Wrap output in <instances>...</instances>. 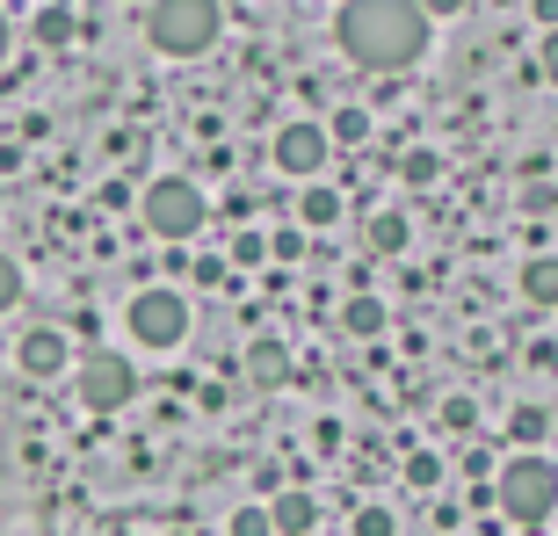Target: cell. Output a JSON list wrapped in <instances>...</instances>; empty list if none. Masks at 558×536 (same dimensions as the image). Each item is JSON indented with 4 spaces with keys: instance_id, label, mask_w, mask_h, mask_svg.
Returning a JSON list of instances; mask_svg holds the SVG:
<instances>
[{
    "instance_id": "cell-1",
    "label": "cell",
    "mask_w": 558,
    "mask_h": 536,
    "mask_svg": "<svg viewBox=\"0 0 558 536\" xmlns=\"http://www.w3.org/2000/svg\"><path fill=\"white\" fill-rule=\"evenodd\" d=\"M333 44L363 73H407L428 51V15H421V0H341Z\"/></svg>"
},
{
    "instance_id": "cell-2",
    "label": "cell",
    "mask_w": 558,
    "mask_h": 536,
    "mask_svg": "<svg viewBox=\"0 0 558 536\" xmlns=\"http://www.w3.org/2000/svg\"><path fill=\"white\" fill-rule=\"evenodd\" d=\"M494 500H500V515L522 522V529L551 522V508H558V464L544 450L508 456V464H500V478H494Z\"/></svg>"
},
{
    "instance_id": "cell-3",
    "label": "cell",
    "mask_w": 558,
    "mask_h": 536,
    "mask_svg": "<svg viewBox=\"0 0 558 536\" xmlns=\"http://www.w3.org/2000/svg\"><path fill=\"white\" fill-rule=\"evenodd\" d=\"M218 29H226V8H218V0H153V15H145V37L160 44L167 59L210 51Z\"/></svg>"
},
{
    "instance_id": "cell-4",
    "label": "cell",
    "mask_w": 558,
    "mask_h": 536,
    "mask_svg": "<svg viewBox=\"0 0 558 536\" xmlns=\"http://www.w3.org/2000/svg\"><path fill=\"white\" fill-rule=\"evenodd\" d=\"M138 218L153 240H167V247H182L189 232L204 226V196H196V182H182V174H160V182L138 196Z\"/></svg>"
},
{
    "instance_id": "cell-5",
    "label": "cell",
    "mask_w": 558,
    "mask_h": 536,
    "mask_svg": "<svg viewBox=\"0 0 558 536\" xmlns=\"http://www.w3.org/2000/svg\"><path fill=\"white\" fill-rule=\"evenodd\" d=\"M124 319H131V341H138V349H182V341H189V297H182V290H167V283L138 290Z\"/></svg>"
},
{
    "instance_id": "cell-6",
    "label": "cell",
    "mask_w": 558,
    "mask_h": 536,
    "mask_svg": "<svg viewBox=\"0 0 558 536\" xmlns=\"http://www.w3.org/2000/svg\"><path fill=\"white\" fill-rule=\"evenodd\" d=\"M131 392H138V370H131L117 349H95V355L81 363V406H87V413L131 406Z\"/></svg>"
},
{
    "instance_id": "cell-7",
    "label": "cell",
    "mask_w": 558,
    "mask_h": 536,
    "mask_svg": "<svg viewBox=\"0 0 558 536\" xmlns=\"http://www.w3.org/2000/svg\"><path fill=\"white\" fill-rule=\"evenodd\" d=\"M327 124H283L276 131V167H283V174H319V167H327Z\"/></svg>"
},
{
    "instance_id": "cell-8",
    "label": "cell",
    "mask_w": 558,
    "mask_h": 536,
    "mask_svg": "<svg viewBox=\"0 0 558 536\" xmlns=\"http://www.w3.org/2000/svg\"><path fill=\"white\" fill-rule=\"evenodd\" d=\"M15 363H22V377H59L65 363H73V341H65L59 327H29L15 341Z\"/></svg>"
},
{
    "instance_id": "cell-9",
    "label": "cell",
    "mask_w": 558,
    "mask_h": 536,
    "mask_svg": "<svg viewBox=\"0 0 558 536\" xmlns=\"http://www.w3.org/2000/svg\"><path fill=\"white\" fill-rule=\"evenodd\" d=\"M269 522H276V536H312V522H319V500H312L305 486H283V494L269 500Z\"/></svg>"
},
{
    "instance_id": "cell-10",
    "label": "cell",
    "mask_w": 558,
    "mask_h": 536,
    "mask_svg": "<svg viewBox=\"0 0 558 536\" xmlns=\"http://www.w3.org/2000/svg\"><path fill=\"white\" fill-rule=\"evenodd\" d=\"M247 377L262 385V392H276V385L290 377V349H283V341H254V349H247Z\"/></svg>"
},
{
    "instance_id": "cell-11",
    "label": "cell",
    "mask_w": 558,
    "mask_h": 536,
    "mask_svg": "<svg viewBox=\"0 0 558 536\" xmlns=\"http://www.w3.org/2000/svg\"><path fill=\"white\" fill-rule=\"evenodd\" d=\"M515 290L530 297V305H558V254H537V261H522Z\"/></svg>"
},
{
    "instance_id": "cell-12",
    "label": "cell",
    "mask_w": 558,
    "mask_h": 536,
    "mask_svg": "<svg viewBox=\"0 0 558 536\" xmlns=\"http://www.w3.org/2000/svg\"><path fill=\"white\" fill-rule=\"evenodd\" d=\"M341 333H355V341H371V333H385V297H371V290H355L349 305H341Z\"/></svg>"
},
{
    "instance_id": "cell-13",
    "label": "cell",
    "mask_w": 558,
    "mask_h": 536,
    "mask_svg": "<svg viewBox=\"0 0 558 536\" xmlns=\"http://www.w3.org/2000/svg\"><path fill=\"white\" fill-rule=\"evenodd\" d=\"M298 218H305L312 232H327V226H341V188H327V182H312L305 196H298Z\"/></svg>"
},
{
    "instance_id": "cell-14",
    "label": "cell",
    "mask_w": 558,
    "mask_h": 536,
    "mask_svg": "<svg viewBox=\"0 0 558 536\" xmlns=\"http://www.w3.org/2000/svg\"><path fill=\"white\" fill-rule=\"evenodd\" d=\"M29 37H37L44 51L73 44V8H65V0H44V8H37V22H29Z\"/></svg>"
},
{
    "instance_id": "cell-15",
    "label": "cell",
    "mask_w": 558,
    "mask_h": 536,
    "mask_svg": "<svg viewBox=\"0 0 558 536\" xmlns=\"http://www.w3.org/2000/svg\"><path fill=\"white\" fill-rule=\"evenodd\" d=\"M407 240H414V226H407L399 210H385V218H371V254H407Z\"/></svg>"
},
{
    "instance_id": "cell-16",
    "label": "cell",
    "mask_w": 558,
    "mask_h": 536,
    "mask_svg": "<svg viewBox=\"0 0 558 536\" xmlns=\"http://www.w3.org/2000/svg\"><path fill=\"white\" fill-rule=\"evenodd\" d=\"M363 138H371V109H333L327 145H363Z\"/></svg>"
},
{
    "instance_id": "cell-17",
    "label": "cell",
    "mask_w": 558,
    "mask_h": 536,
    "mask_svg": "<svg viewBox=\"0 0 558 536\" xmlns=\"http://www.w3.org/2000/svg\"><path fill=\"white\" fill-rule=\"evenodd\" d=\"M544 428H551V413H544V406H515V413H508V435H515L522 450H537Z\"/></svg>"
},
{
    "instance_id": "cell-18",
    "label": "cell",
    "mask_w": 558,
    "mask_h": 536,
    "mask_svg": "<svg viewBox=\"0 0 558 536\" xmlns=\"http://www.w3.org/2000/svg\"><path fill=\"white\" fill-rule=\"evenodd\" d=\"M349 536H399V515H392V508H377V500H371V508H355Z\"/></svg>"
},
{
    "instance_id": "cell-19",
    "label": "cell",
    "mask_w": 558,
    "mask_h": 536,
    "mask_svg": "<svg viewBox=\"0 0 558 536\" xmlns=\"http://www.w3.org/2000/svg\"><path fill=\"white\" fill-rule=\"evenodd\" d=\"M435 174H442V160H435L428 145H414V153H407V160H399V182H414V188H428Z\"/></svg>"
},
{
    "instance_id": "cell-20",
    "label": "cell",
    "mask_w": 558,
    "mask_h": 536,
    "mask_svg": "<svg viewBox=\"0 0 558 536\" xmlns=\"http://www.w3.org/2000/svg\"><path fill=\"white\" fill-rule=\"evenodd\" d=\"M407 486L435 494V486H442V456H435V450H414V456H407Z\"/></svg>"
},
{
    "instance_id": "cell-21",
    "label": "cell",
    "mask_w": 558,
    "mask_h": 536,
    "mask_svg": "<svg viewBox=\"0 0 558 536\" xmlns=\"http://www.w3.org/2000/svg\"><path fill=\"white\" fill-rule=\"evenodd\" d=\"M226 536H276V522H269V508H232V522H226Z\"/></svg>"
},
{
    "instance_id": "cell-22",
    "label": "cell",
    "mask_w": 558,
    "mask_h": 536,
    "mask_svg": "<svg viewBox=\"0 0 558 536\" xmlns=\"http://www.w3.org/2000/svg\"><path fill=\"white\" fill-rule=\"evenodd\" d=\"M22 305V268H15V254H0V312H15Z\"/></svg>"
},
{
    "instance_id": "cell-23",
    "label": "cell",
    "mask_w": 558,
    "mask_h": 536,
    "mask_svg": "<svg viewBox=\"0 0 558 536\" xmlns=\"http://www.w3.org/2000/svg\"><path fill=\"white\" fill-rule=\"evenodd\" d=\"M232 261H269V232H232Z\"/></svg>"
},
{
    "instance_id": "cell-24",
    "label": "cell",
    "mask_w": 558,
    "mask_h": 536,
    "mask_svg": "<svg viewBox=\"0 0 558 536\" xmlns=\"http://www.w3.org/2000/svg\"><path fill=\"white\" fill-rule=\"evenodd\" d=\"M537 81L558 87V29H544V37H537Z\"/></svg>"
},
{
    "instance_id": "cell-25",
    "label": "cell",
    "mask_w": 558,
    "mask_h": 536,
    "mask_svg": "<svg viewBox=\"0 0 558 536\" xmlns=\"http://www.w3.org/2000/svg\"><path fill=\"white\" fill-rule=\"evenodd\" d=\"M269 254L276 261H305V232H269Z\"/></svg>"
},
{
    "instance_id": "cell-26",
    "label": "cell",
    "mask_w": 558,
    "mask_h": 536,
    "mask_svg": "<svg viewBox=\"0 0 558 536\" xmlns=\"http://www.w3.org/2000/svg\"><path fill=\"white\" fill-rule=\"evenodd\" d=\"M478 413H472V399H450V406H442V428H472Z\"/></svg>"
},
{
    "instance_id": "cell-27",
    "label": "cell",
    "mask_w": 558,
    "mask_h": 536,
    "mask_svg": "<svg viewBox=\"0 0 558 536\" xmlns=\"http://www.w3.org/2000/svg\"><path fill=\"white\" fill-rule=\"evenodd\" d=\"M530 15H537L544 29H558V0H530Z\"/></svg>"
},
{
    "instance_id": "cell-28",
    "label": "cell",
    "mask_w": 558,
    "mask_h": 536,
    "mask_svg": "<svg viewBox=\"0 0 558 536\" xmlns=\"http://www.w3.org/2000/svg\"><path fill=\"white\" fill-rule=\"evenodd\" d=\"M457 8H464V0H421V15H428V22L435 15H457Z\"/></svg>"
},
{
    "instance_id": "cell-29",
    "label": "cell",
    "mask_w": 558,
    "mask_h": 536,
    "mask_svg": "<svg viewBox=\"0 0 558 536\" xmlns=\"http://www.w3.org/2000/svg\"><path fill=\"white\" fill-rule=\"evenodd\" d=\"M0 59H8V15H0Z\"/></svg>"
}]
</instances>
